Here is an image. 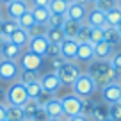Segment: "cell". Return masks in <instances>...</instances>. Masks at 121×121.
<instances>
[{
	"label": "cell",
	"mask_w": 121,
	"mask_h": 121,
	"mask_svg": "<svg viewBox=\"0 0 121 121\" xmlns=\"http://www.w3.org/2000/svg\"><path fill=\"white\" fill-rule=\"evenodd\" d=\"M86 73L95 78L96 86H102V87L107 86V84H110V82H114V80L117 78V75H119V73L112 68V64H110L109 60H100V59L91 60Z\"/></svg>",
	"instance_id": "obj_1"
},
{
	"label": "cell",
	"mask_w": 121,
	"mask_h": 121,
	"mask_svg": "<svg viewBox=\"0 0 121 121\" xmlns=\"http://www.w3.org/2000/svg\"><path fill=\"white\" fill-rule=\"evenodd\" d=\"M71 87H73V95L80 96L82 100H87L96 91L98 86H96L95 78H93L91 75H87V73H80V77L71 84Z\"/></svg>",
	"instance_id": "obj_2"
},
{
	"label": "cell",
	"mask_w": 121,
	"mask_h": 121,
	"mask_svg": "<svg viewBox=\"0 0 121 121\" xmlns=\"http://www.w3.org/2000/svg\"><path fill=\"white\" fill-rule=\"evenodd\" d=\"M5 98H7V105L22 107L23 103L29 100L25 84H22L20 80H18V82H13L11 86H9V89L5 91Z\"/></svg>",
	"instance_id": "obj_3"
},
{
	"label": "cell",
	"mask_w": 121,
	"mask_h": 121,
	"mask_svg": "<svg viewBox=\"0 0 121 121\" xmlns=\"http://www.w3.org/2000/svg\"><path fill=\"white\" fill-rule=\"evenodd\" d=\"M55 73H57V77L60 78L62 86H71V84L80 77V73H82V71H80L78 64H75L73 60H64V64L60 66Z\"/></svg>",
	"instance_id": "obj_4"
},
{
	"label": "cell",
	"mask_w": 121,
	"mask_h": 121,
	"mask_svg": "<svg viewBox=\"0 0 121 121\" xmlns=\"http://www.w3.org/2000/svg\"><path fill=\"white\" fill-rule=\"evenodd\" d=\"M43 59H45L43 55H38V53L27 50V52L20 53L18 64H20V68H22V69H32V71H39V69H41V66H43Z\"/></svg>",
	"instance_id": "obj_5"
},
{
	"label": "cell",
	"mask_w": 121,
	"mask_h": 121,
	"mask_svg": "<svg viewBox=\"0 0 121 121\" xmlns=\"http://www.w3.org/2000/svg\"><path fill=\"white\" fill-rule=\"evenodd\" d=\"M60 100V105H62V112H64L66 117H71V116H78L80 114V109H82V102L84 100L77 95H66L62 96Z\"/></svg>",
	"instance_id": "obj_6"
},
{
	"label": "cell",
	"mask_w": 121,
	"mask_h": 121,
	"mask_svg": "<svg viewBox=\"0 0 121 121\" xmlns=\"http://www.w3.org/2000/svg\"><path fill=\"white\" fill-rule=\"evenodd\" d=\"M20 68L18 60H9V59H0V80H5V82H14L18 78Z\"/></svg>",
	"instance_id": "obj_7"
},
{
	"label": "cell",
	"mask_w": 121,
	"mask_h": 121,
	"mask_svg": "<svg viewBox=\"0 0 121 121\" xmlns=\"http://www.w3.org/2000/svg\"><path fill=\"white\" fill-rule=\"evenodd\" d=\"M39 84H41L43 91L45 93H48V95H55L57 91L60 89V86H62V82H60V78L57 77V73L50 71V73H45V75L39 77Z\"/></svg>",
	"instance_id": "obj_8"
},
{
	"label": "cell",
	"mask_w": 121,
	"mask_h": 121,
	"mask_svg": "<svg viewBox=\"0 0 121 121\" xmlns=\"http://www.w3.org/2000/svg\"><path fill=\"white\" fill-rule=\"evenodd\" d=\"M119 96H121V84L116 82V80L102 87V98H103V102H105L107 105L119 102Z\"/></svg>",
	"instance_id": "obj_9"
},
{
	"label": "cell",
	"mask_w": 121,
	"mask_h": 121,
	"mask_svg": "<svg viewBox=\"0 0 121 121\" xmlns=\"http://www.w3.org/2000/svg\"><path fill=\"white\" fill-rule=\"evenodd\" d=\"M5 7H7V18L18 20L20 16H23L30 9V5L27 2H23V0H13L11 4H7Z\"/></svg>",
	"instance_id": "obj_10"
},
{
	"label": "cell",
	"mask_w": 121,
	"mask_h": 121,
	"mask_svg": "<svg viewBox=\"0 0 121 121\" xmlns=\"http://www.w3.org/2000/svg\"><path fill=\"white\" fill-rule=\"evenodd\" d=\"M77 50H78V43L75 39H68L60 43V57L64 60H73L77 57Z\"/></svg>",
	"instance_id": "obj_11"
},
{
	"label": "cell",
	"mask_w": 121,
	"mask_h": 121,
	"mask_svg": "<svg viewBox=\"0 0 121 121\" xmlns=\"http://www.w3.org/2000/svg\"><path fill=\"white\" fill-rule=\"evenodd\" d=\"M66 18L75 20V22H78V23H86V18H87V9H86V5L69 4V5H68V11H66Z\"/></svg>",
	"instance_id": "obj_12"
},
{
	"label": "cell",
	"mask_w": 121,
	"mask_h": 121,
	"mask_svg": "<svg viewBox=\"0 0 121 121\" xmlns=\"http://www.w3.org/2000/svg\"><path fill=\"white\" fill-rule=\"evenodd\" d=\"M93 48H95V59H100V60H109L114 53V46L107 41L96 43V45H93Z\"/></svg>",
	"instance_id": "obj_13"
},
{
	"label": "cell",
	"mask_w": 121,
	"mask_h": 121,
	"mask_svg": "<svg viewBox=\"0 0 121 121\" xmlns=\"http://www.w3.org/2000/svg\"><path fill=\"white\" fill-rule=\"evenodd\" d=\"M75 59L80 60V62H87V64L91 60H95V48H93V45L91 43H80Z\"/></svg>",
	"instance_id": "obj_14"
},
{
	"label": "cell",
	"mask_w": 121,
	"mask_h": 121,
	"mask_svg": "<svg viewBox=\"0 0 121 121\" xmlns=\"http://www.w3.org/2000/svg\"><path fill=\"white\" fill-rule=\"evenodd\" d=\"M46 46H48V39H46L45 36H39V38H30L29 39L27 50H30V52H34V53H38V55L45 57Z\"/></svg>",
	"instance_id": "obj_15"
},
{
	"label": "cell",
	"mask_w": 121,
	"mask_h": 121,
	"mask_svg": "<svg viewBox=\"0 0 121 121\" xmlns=\"http://www.w3.org/2000/svg\"><path fill=\"white\" fill-rule=\"evenodd\" d=\"M43 109L46 110V114H48L50 117H59V119H62V117H64L62 105H60V100H59V98H50L48 102L43 105Z\"/></svg>",
	"instance_id": "obj_16"
},
{
	"label": "cell",
	"mask_w": 121,
	"mask_h": 121,
	"mask_svg": "<svg viewBox=\"0 0 121 121\" xmlns=\"http://www.w3.org/2000/svg\"><path fill=\"white\" fill-rule=\"evenodd\" d=\"M86 23L89 27H105V13L100 11V9L93 7L89 13H87V18H86Z\"/></svg>",
	"instance_id": "obj_17"
},
{
	"label": "cell",
	"mask_w": 121,
	"mask_h": 121,
	"mask_svg": "<svg viewBox=\"0 0 121 121\" xmlns=\"http://www.w3.org/2000/svg\"><path fill=\"white\" fill-rule=\"evenodd\" d=\"M29 34H27V30L23 29H18L14 30L11 36H9V43H13V45H16L20 50L22 48H27V45H29Z\"/></svg>",
	"instance_id": "obj_18"
},
{
	"label": "cell",
	"mask_w": 121,
	"mask_h": 121,
	"mask_svg": "<svg viewBox=\"0 0 121 121\" xmlns=\"http://www.w3.org/2000/svg\"><path fill=\"white\" fill-rule=\"evenodd\" d=\"M80 27H82V23L75 22V20L66 18L60 29H62V32H64V36H66L68 39H75V36H77V32L80 30Z\"/></svg>",
	"instance_id": "obj_19"
},
{
	"label": "cell",
	"mask_w": 121,
	"mask_h": 121,
	"mask_svg": "<svg viewBox=\"0 0 121 121\" xmlns=\"http://www.w3.org/2000/svg\"><path fill=\"white\" fill-rule=\"evenodd\" d=\"M20 53H22V50L16 45H13V43L7 41L4 45V48H2V52H0V57H2V59H9V60H16L20 57Z\"/></svg>",
	"instance_id": "obj_20"
},
{
	"label": "cell",
	"mask_w": 121,
	"mask_h": 121,
	"mask_svg": "<svg viewBox=\"0 0 121 121\" xmlns=\"http://www.w3.org/2000/svg\"><path fill=\"white\" fill-rule=\"evenodd\" d=\"M5 119L7 121H25V114H23L22 107H13L5 105Z\"/></svg>",
	"instance_id": "obj_21"
},
{
	"label": "cell",
	"mask_w": 121,
	"mask_h": 121,
	"mask_svg": "<svg viewBox=\"0 0 121 121\" xmlns=\"http://www.w3.org/2000/svg\"><path fill=\"white\" fill-rule=\"evenodd\" d=\"M30 13L34 16V22L41 23V25H46L50 14H52V13L48 11V7H30Z\"/></svg>",
	"instance_id": "obj_22"
},
{
	"label": "cell",
	"mask_w": 121,
	"mask_h": 121,
	"mask_svg": "<svg viewBox=\"0 0 121 121\" xmlns=\"http://www.w3.org/2000/svg\"><path fill=\"white\" fill-rule=\"evenodd\" d=\"M105 23L109 27H117L121 23V9L117 7V5L105 13Z\"/></svg>",
	"instance_id": "obj_23"
},
{
	"label": "cell",
	"mask_w": 121,
	"mask_h": 121,
	"mask_svg": "<svg viewBox=\"0 0 121 121\" xmlns=\"http://www.w3.org/2000/svg\"><path fill=\"white\" fill-rule=\"evenodd\" d=\"M103 41H107V43H110V45H117V43L121 41V36H119V32L116 30V27H109V25H105L103 27Z\"/></svg>",
	"instance_id": "obj_24"
},
{
	"label": "cell",
	"mask_w": 121,
	"mask_h": 121,
	"mask_svg": "<svg viewBox=\"0 0 121 121\" xmlns=\"http://www.w3.org/2000/svg\"><path fill=\"white\" fill-rule=\"evenodd\" d=\"M45 38L48 39V43H57V45H60V43L66 39V36H64V32H62V29H53V27H48Z\"/></svg>",
	"instance_id": "obj_25"
},
{
	"label": "cell",
	"mask_w": 121,
	"mask_h": 121,
	"mask_svg": "<svg viewBox=\"0 0 121 121\" xmlns=\"http://www.w3.org/2000/svg\"><path fill=\"white\" fill-rule=\"evenodd\" d=\"M18 80L22 84H25V86H29V84L32 82H39V71H32V69H22L18 75Z\"/></svg>",
	"instance_id": "obj_26"
},
{
	"label": "cell",
	"mask_w": 121,
	"mask_h": 121,
	"mask_svg": "<svg viewBox=\"0 0 121 121\" xmlns=\"http://www.w3.org/2000/svg\"><path fill=\"white\" fill-rule=\"evenodd\" d=\"M68 2H64V0H50L48 4V11L52 13V14H64L66 16V11H68Z\"/></svg>",
	"instance_id": "obj_27"
},
{
	"label": "cell",
	"mask_w": 121,
	"mask_h": 121,
	"mask_svg": "<svg viewBox=\"0 0 121 121\" xmlns=\"http://www.w3.org/2000/svg\"><path fill=\"white\" fill-rule=\"evenodd\" d=\"M41 107V103L38 102V100H34V98H29L25 103L22 105V110H23V114H25V117L27 119H30L32 117V114L36 112V110Z\"/></svg>",
	"instance_id": "obj_28"
},
{
	"label": "cell",
	"mask_w": 121,
	"mask_h": 121,
	"mask_svg": "<svg viewBox=\"0 0 121 121\" xmlns=\"http://www.w3.org/2000/svg\"><path fill=\"white\" fill-rule=\"evenodd\" d=\"M34 23L36 22H34V16H32V13H30V9L23 16H20V18H18V25H20V29H23V30H29Z\"/></svg>",
	"instance_id": "obj_29"
},
{
	"label": "cell",
	"mask_w": 121,
	"mask_h": 121,
	"mask_svg": "<svg viewBox=\"0 0 121 121\" xmlns=\"http://www.w3.org/2000/svg\"><path fill=\"white\" fill-rule=\"evenodd\" d=\"M89 34H91V27L87 25V23H82V27H80V30L77 32L75 36V41L78 43H89Z\"/></svg>",
	"instance_id": "obj_30"
},
{
	"label": "cell",
	"mask_w": 121,
	"mask_h": 121,
	"mask_svg": "<svg viewBox=\"0 0 121 121\" xmlns=\"http://www.w3.org/2000/svg\"><path fill=\"white\" fill-rule=\"evenodd\" d=\"M2 29H4V34L5 36H11L14 30L20 29L18 25V20H11V18H4V22H2Z\"/></svg>",
	"instance_id": "obj_31"
},
{
	"label": "cell",
	"mask_w": 121,
	"mask_h": 121,
	"mask_svg": "<svg viewBox=\"0 0 121 121\" xmlns=\"http://www.w3.org/2000/svg\"><path fill=\"white\" fill-rule=\"evenodd\" d=\"M46 30H48V25L34 23V25L27 30V34H29V38H39V36H45L46 34Z\"/></svg>",
	"instance_id": "obj_32"
},
{
	"label": "cell",
	"mask_w": 121,
	"mask_h": 121,
	"mask_svg": "<svg viewBox=\"0 0 121 121\" xmlns=\"http://www.w3.org/2000/svg\"><path fill=\"white\" fill-rule=\"evenodd\" d=\"M103 27H91V34H89V43L91 45H96V43L103 41Z\"/></svg>",
	"instance_id": "obj_33"
},
{
	"label": "cell",
	"mask_w": 121,
	"mask_h": 121,
	"mask_svg": "<svg viewBox=\"0 0 121 121\" xmlns=\"http://www.w3.org/2000/svg\"><path fill=\"white\" fill-rule=\"evenodd\" d=\"M25 87H27V95H29V98L38 100L39 96H41V93H43V87H41L39 82H32V84H29V86H25Z\"/></svg>",
	"instance_id": "obj_34"
},
{
	"label": "cell",
	"mask_w": 121,
	"mask_h": 121,
	"mask_svg": "<svg viewBox=\"0 0 121 121\" xmlns=\"http://www.w3.org/2000/svg\"><path fill=\"white\" fill-rule=\"evenodd\" d=\"M93 5H95L96 9H100V11L107 13V11H110L112 7H116V5H117V0H96Z\"/></svg>",
	"instance_id": "obj_35"
},
{
	"label": "cell",
	"mask_w": 121,
	"mask_h": 121,
	"mask_svg": "<svg viewBox=\"0 0 121 121\" xmlns=\"http://www.w3.org/2000/svg\"><path fill=\"white\" fill-rule=\"evenodd\" d=\"M95 107H96L95 102H91V100H84V102H82V109H80V114H82V116H86L87 119H89V117H93Z\"/></svg>",
	"instance_id": "obj_36"
},
{
	"label": "cell",
	"mask_w": 121,
	"mask_h": 121,
	"mask_svg": "<svg viewBox=\"0 0 121 121\" xmlns=\"http://www.w3.org/2000/svg\"><path fill=\"white\" fill-rule=\"evenodd\" d=\"M64 20H66L64 14H50L46 25H48V27H53V29H60V27H62V23H64Z\"/></svg>",
	"instance_id": "obj_37"
},
{
	"label": "cell",
	"mask_w": 121,
	"mask_h": 121,
	"mask_svg": "<svg viewBox=\"0 0 121 121\" xmlns=\"http://www.w3.org/2000/svg\"><path fill=\"white\" fill-rule=\"evenodd\" d=\"M46 59H53V57H60V45L57 43H48L46 46V52H45Z\"/></svg>",
	"instance_id": "obj_38"
},
{
	"label": "cell",
	"mask_w": 121,
	"mask_h": 121,
	"mask_svg": "<svg viewBox=\"0 0 121 121\" xmlns=\"http://www.w3.org/2000/svg\"><path fill=\"white\" fill-rule=\"evenodd\" d=\"M109 117H112L114 121H121V103H110L109 105Z\"/></svg>",
	"instance_id": "obj_39"
},
{
	"label": "cell",
	"mask_w": 121,
	"mask_h": 121,
	"mask_svg": "<svg viewBox=\"0 0 121 121\" xmlns=\"http://www.w3.org/2000/svg\"><path fill=\"white\" fill-rule=\"evenodd\" d=\"M107 116H109V105L103 107V105H98V103H96L95 112H93V117H95L96 121H102V119H105Z\"/></svg>",
	"instance_id": "obj_40"
},
{
	"label": "cell",
	"mask_w": 121,
	"mask_h": 121,
	"mask_svg": "<svg viewBox=\"0 0 121 121\" xmlns=\"http://www.w3.org/2000/svg\"><path fill=\"white\" fill-rule=\"evenodd\" d=\"M48 119H50V116L46 114V110L43 109V105L32 114V117H30V121H48Z\"/></svg>",
	"instance_id": "obj_41"
},
{
	"label": "cell",
	"mask_w": 121,
	"mask_h": 121,
	"mask_svg": "<svg viewBox=\"0 0 121 121\" xmlns=\"http://www.w3.org/2000/svg\"><path fill=\"white\" fill-rule=\"evenodd\" d=\"M109 62L112 64V68L116 69L117 73H121V52H114L112 57L109 59Z\"/></svg>",
	"instance_id": "obj_42"
},
{
	"label": "cell",
	"mask_w": 121,
	"mask_h": 121,
	"mask_svg": "<svg viewBox=\"0 0 121 121\" xmlns=\"http://www.w3.org/2000/svg\"><path fill=\"white\" fill-rule=\"evenodd\" d=\"M62 64H64V59H62V57H53V59H48V66H50V69H52L53 73H55Z\"/></svg>",
	"instance_id": "obj_43"
},
{
	"label": "cell",
	"mask_w": 121,
	"mask_h": 121,
	"mask_svg": "<svg viewBox=\"0 0 121 121\" xmlns=\"http://www.w3.org/2000/svg\"><path fill=\"white\" fill-rule=\"evenodd\" d=\"M50 0H30V7H48Z\"/></svg>",
	"instance_id": "obj_44"
},
{
	"label": "cell",
	"mask_w": 121,
	"mask_h": 121,
	"mask_svg": "<svg viewBox=\"0 0 121 121\" xmlns=\"http://www.w3.org/2000/svg\"><path fill=\"white\" fill-rule=\"evenodd\" d=\"M66 121H89L86 116H82V114H78V116H71V117H68Z\"/></svg>",
	"instance_id": "obj_45"
},
{
	"label": "cell",
	"mask_w": 121,
	"mask_h": 121,
	"mask_svg": "<svg viewBox=\"0 0 121 121\" xmlns=\"http://www.w3.org/2000/svg\"><path fill=\"white\" fill-rule=\"evenodd\" d=\"M0 105H7V98H5V91L0 89Z\"/></svg>",
	"instance_id": "obj_46"
},
{
	"label": "cell",
	"mask_w": 121,
	"mask_h": 121,
	"mask_svg": "<svg viewBox=\"0 0 121 121\" xmlns=\"http://www.w3.org/2000/svg\"><path fill=\"white\" fill-rule=\"evenodd\" d=\"M9 41V36H0V52H2V48H4V45H5V43H7Z\"/></svg>",
	"instance_id": "obj_47"
},
{
	"label": "cell",
	"mask_w": 121,
	"mask_h": 121,
	"mask_svg": "<svg viewBox=\"0 0 121 121\" xmlns=\"http://www.w3.org/2000/svg\"><path fill=\"white\" fill-rule=\"evenodd\" d=\"M0 121H5V105H0Z\"/></svg>",
	"instance_id": "obj_48"
},
{
	"label": "cell",
	"mask_w": 121,
	"mask_h": 121,
	"mask_svg": "<svg viewBox=\"0 0 121 121\" xmlns=\"http://www.w3.org/2000/svg\"><path fill=\"white\" fill-rule=\"evenodd\" d=\"M89 0H73V4H78V5H87Z\"/></svg>",
	"instance_id": "obj_49"
},
{
	"label": "cell",
	"mask_w": 121,
	"mask_h": 121,
	"mask_svg": "<svg viewBox=\"0 0 121 121\" xmlns=\"http://www.w3.org/2000/svg\"><path fill=\"white\" fill-rule=\"evenodd\" d=\"M11 2H13V0H0V4H2V5H7V4H11Z\"/></svg>",
	"instance_id": "obj_50"
},
{
	"label": "cell",
	"mask_w": 121,
	"mask_h": 121,
	"mask_svg": "<svg viewBox=\"0 0 121 121\" xmlns=\"http://www.w3.org/2000/svg\"><path fill=\"white\" fill-rule=\"evenodd\" d=\"M2 22H4V20H0V36H4V29H2Z\"/></svg>",
	"instance_id": "obj_51"
},
{
	"label": "cell",
	"mask_w": 121,
	"mask_h": 121,
	"mask_svg": "<svg viewBox=\"0 0 121 121\" xmlns=\"http://www.w3.org/2000/svg\"><path fill=\"white\" fill-rule=\"evenodd\" d=\"M48 121H62V119H59V117H50Z\"/></svg>",
	"instance_id": "obj_52"
},
{
	"label": "cell",
	"mask_w": 121,
	"mask_h": 121,
	"mask_svg": "<svg viewBox=\"0 0 121 121\" xmlns=\"http://www.w3.org/2000/svg\"><path fill=\"white\" fill-rule=\"evenodd\" d=\"M116 30H117V32H119V36H121V23H119V25L116 27Z\"/></svg>",
	"instance_id": "obj_53"
},
{
	"label": "cell",
	"mask_w": 121,
	"mask_h": 121,
	"mask_svg": "<svg viewBox=\"0 0 121 121\" xmlns=\"http://www.w3.org/2000/svg\"><path fill=\"white\" fill-rule=\"evenodd\" d=\"M102 121H114V119H112V117H109V116H107L105 119H102Z\"/></svg>",
	"instance_id": "obj_54"
},
{
	"label": "cell",
	"mask_w": 121,
	"mask_h": 121,
	"mask_svg": "<svg viewBox=\"0 0 121 121\" xmlns=\"http://www.w3.org/2000/svg\"><path fill=\"white\" fill-rule=\"evenodd\" d=\"M117 7H119V9H121V0H117Z\"/></svg>",
	"instance_id": "obj_55"
},
{
	"label": "cell",
	"mask_w": 121,
	"mask_h": 121,
	"mask_svg": "<svg viewBox=\"0 0 121 121\" xmlns=\"http://www.w3.org/2000/svg\"><path fill=\"white\" fill-rule=\"evenodd\" d=\"M64 2H68V4H73V0H64Z\"/></svg>",
	"instance_id": "obj_56"
},
{
	"label": "cell",
	"mask_w": 121,
	"mask_h": 121,
	"mask_svg": "<svg viewBox=\"0 0 121 121\" xmlns=\"http://www.w3.org/2000/svg\"><path fill=\"white\" fill-rule=\"evenodd\" d=\"M0 20H4V18H2V9H0Z\"/></svg>",
	"instance_id": "obj_57"
},
{
	"label": "cell",
	"mask_w": 121,
	"mask_h": 121,
	"mask_svg": "<svg viewBox=\"0 0 121 121\" xmlns=\"http://www.w3.org/2000/svg\"><path fill=\"white\" fill-rule=\"evenodd\" d=\"M23 2H27V4H30V0H23Z\"/></svg>",
	"instance_id": "obj_58"
},
{
	"label": "cell",
	"mask_w": 121,
	"mask_h": 121,
	"mask_svg": "<svg viewBox=\"0 0 121 121\" xmlns=\"http://www.w3.org/2000/svg\"><path fill=\"white\" fill-rule=\"evenodd\" d=\"M119 84H121V73H119Z\"/></svg>",
	"instance_id": "obj_59"
},
{
	"label": "cell",
	"mask_w": 121,
	"mask_h": 121,
	"mask_svg": "<svg viewBox=\"0 0 121 121\" xmlns=\"http://www.w3.org/2000/svg\"><path fill=\"white\" fill-rule=\"evenodd\" d=\"M89 2H93V4H95V2H96V0H89Z\"/></svg>",
	"instance_id": "obj_60"
},
{
	"label": "cell",
	"mask_w": 121,
	"mask_h": 121,
	"mask_svg": "<svg viewBox=\"0 0 121 121\" xmlns=\"http://www.w3.org/2000/svg\"><path fill=\"white\" fill-rule=\"evenodd\" d=\"M119 103H121V96H119Z\"/></svg>",
	"instance_id": "obj_61"
},
{
	"label": "cell",
	"mask_w": 121,
	"mask_h": 121,
	"mask_svg": "<svg viewBox=\"0 0 121 121\" xmlns=\"http://www.w3.org/2000/svg\"><path fill=\"white\" fill-rule=\"evenodd\" d=\"M25 121H30V119H25Z\"/></svg>",
	"instance_id": "obj_62"
},
{
	"label": "cell",
	"mask_w": 121,
	"mask_h": 121,
	"mask_svg": "<svg viewBox=\"0 0 121 121\" xmlns=\"http://www.w3.org/2000/svg\"><path fill=\"white\" fill-rule=\"evenodd\" d=\"M0 59H2V57H0Z\"/></svg>",
	"instance_id": "obj_63"
},
{
	"label": "cell",
	"mask_w": 121,
	"mask_h": 121,
	"mask_svg": "<svg viewBox=\"0 0 121 121\" xmlns=\"http://www.w3.org/2000/svg\"><path fill=\"white\" fill-rule=\"evenodd\" d=\"M5 121H7V119H5Z\"/></svg>",
	"instance_id": "obj_64"
}]
</instances>
